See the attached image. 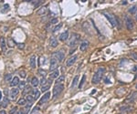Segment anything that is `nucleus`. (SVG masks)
Listing matches in <instances>:
<instances>
[{
  "mask_svg": "<svg viewBox=\"0 0 137 114\" xmlns=\"http://www.w3.org/2000/svg\"><path fill=\"white\" fill-rule=\"evenodd\" d=\"M105 72V68H103V67H101V68H99L98 69H97V71L94 73L93 75V77H92V79H91V82H92V84H99L101 80H102V79H103V73Z\"/></svg>",
  "mask_w": 137,
  "mask_h": 114,
  "instance_id": "obj_1",
  "label": "nucleus"
},
{
  "mask_svg": "<svg viewBox=\"0 0 137 114\" xmlns=\"http://www.w3.org/2000/svg\"><path fill=\"white\" fill-rule=\"evenodd\" d=\"M103 14L105 16V17L109 20V22L111 23L112 27H116L118 26V21H117V18H116V16H114L113 14H111V13H110V12H107V11H103Z\"/></svg>",
  "mask_w": 137,
  "mask_h": 114,
  "instance_id": "obj_2",
  "label": "nucleus"
},
{
  "mask_svg": "<svg viewBox=\"0 0 137 114\" xmlns=\"http://www.w3.org/2000/svg\"><path fill=\"white\" fill-rule=\"evenodd\" d=\"M63 90H64V84H56L53 88V91H52L53 99L57 98L61 93V91H63Z\"/></svg>",
  "mask_w": 137,
  "mask_h": 114,
  "instance_id": "obj_3",
  "label": "nucleus"
},
{
  "mask_svg": "<svg viewBox=\"0 0 137 114\" xmlns=\"http://www.w3.org/2000/svg\"><path fill=\"white\" fill-rule=\"evenodd\" d=\"M80 39V36L79 34H73V35L71 36V38H69V40H68V45L69 47L73 48V47H75V46L77 45Z\"/></svg>",
  "mask_w": 137,
  "mask_h": 114,
  "instance_id": "obj_4",
  "label": "nucleus"
},
{
  "mask_svg": "<svg viewBox=\"0 0 137 114\" xmlns=\"http://www.w3.org/2000/svg\"><path fill=\"white\" fill-rule=\"evenodd\" d=\"M18 95H19V90L17 88H13L9 91V99L11 100H16Z\"/></svg>",
  "mask_w": 137,
  "mask_h": 114,
  "instance_id": "obj_5",
  "label": "nucleus"
},
{
  "mask_svg": "<svg viewBox=\"0 0 137 114\" xmlns=\"http://www.w3.org/2000/svg\"><path fill=\"white\" fill-rule=\"evenodd\" d=\"M49 99H50V92H49V91H47L46 93H44V95H43L42 97H41V99H39L38 105L45 104L46 102H48V101L49 100Z\"/></svg>",
  "mask_w": 137,
  "mask_h": 114,
  "instance_id": "obj_6",
  "label": "nucleus"
},
{
  "mask_svg": "<svg viewBox=\"0 0 137 114\" xmlns=\"http://www.w3.org/2000/svg\"><path fill=\"white\" fill-rule=\"evenodd\" d=\"M58 66H59V61L55 58V57H52L50 58V66H49V68L51 71H54L58 68Z\"/></svg>",
  "mask_w": 137,
  "mask_h": 114,
  "instance_id": "obj_7",
  "label": "nucleus"
},
{
  "mask_svg": "<svg viewBox=\"0 0 137 114\" xmlns=\"http://www.w3.org/2000/svg\"><path fill=\"white\" fill-rule=\"evenodd\" d=\"M53 57H55L59 62L60 61H62L63 59H64V57H65V54L62 52V51H57V52H55L54 54H53Z\"/></svg>",
  "mask_w": 137,
  "mask_h": 114,
  "instance_id": "obj_8",
  "label": "nucleus"
},
{
  "mask_svg": "<svg viewBox=\"0 0 137 114\" xmlns=\"http://www.w3.org/2000/svg\"><path fill=\"white\" fill-rule=\"evenodd\" d=\"M125 25L128 30H132L133 28V22L130 16H125Z\"/></svg>",
  "mask_w": 137,
  "mask_h": 114,
  "instance_id": "obj_9",
  "label": "nucleus"
},
{
  "mask_svg": "<svg viewBox=\"0 0 137 114\" xmlns=\"http://www.w3.org/2000/svg\"><path fill=\"white\" fill-rule=\"evenodd\" d=\"M77 58H78V56H76V55L73 56V57H69L68 60H67V62H66V66L67 67H71V66L77 61Z\"/></svg>",
  "mask_w": 137,
  "mask_h": 114,
  "instance_id": "obj_10",
  "label": "nucleus"
},
{
  "mask_svg": "<svg viewBox=\"0 0 137 114\" xmlns=\"http://www.w3.org/2000/svg\"><path fill=\"white\" fill-rule=\"evenodd\" d=\"M89 45H90L89 41L88 40H83L81 43H80V51H85L86 49H88Z\"/></svg>",
  "mask_w": 137,
  "mask_h": 114,
  "instance_id": "obj_11",
  "label": "nucleus"
},
{
  "mask_svg": "<svg viewBox=\"0 0 137 114\" xmlns=\"http://www.w3.org/2000/svg\"><path fill=\"white\" fill-rule=\"evenodd\" d=\"M36 65H37V59H36V56L35 55H32L30 58H29V66L31 68H36Z\"/></svg>",
  "mask_w": 137,
  "mask_h": 114,
  "instance_id": "obj_12",
  "label": "nucleus"
},
{
  "mask_svg": "<svg viewBox=\"0 0 137 114\" xmlns=\"http://www.w3.org/2000/svg\"><path fill=\"white\" fill-rule=\"evenodd\" d=\"M60 77V70L59 69H56L54 71H51V73L49 74V80H55V79H58Z\"/></svg>",
  "mask_w": 137,
  "mask_h": 114,
  "instance_id": "obj_13",
  "label": "nucleus"
},
{
  "mask_svg": "<svg viewBox=\"0 0 137 114\" xmlns=\"http://www.w3.org/2000/svg\"><path fill=\"white\" fill-rule=\"evenodd\" d=\"M0 48L3 51H5L7 49V41L4 37H0Z\"/></svg>",
  "mask_w": 137,
  "mask_h": 114,
  "instance_id": "obj_14",
  "label": "nucleus"
},
{
  "mask_svg": "<svg viewBox=\"0 0 137 114\" xmlns=\"http://www.w3.org/2000/svg\"><path fill=\"white\" fill-rule=\"evenodd\" d=\"M68 31H64L63 33H61L60 36V40L61 42H64V41L68 40Z\"/></svg>",
  "mask_w": 137,
  "mask_h": 114,
  "instance_id": "obj_15",
  "label": "nucleus"
},
{
  "mask_svg": "<svg viewBox=\"0 0 137 114\" xmlns=\"http://www.w3.org/2000/svg\"><path fill=\"white\" fill-rule=\"evenodd\" d=\"M51 83H52L51 80H49L48 82H47V84L44 85L43 87H41V91H42V92H46V91H48V90H49V88H50V84H51Z\"/></svg>",
  "mask_w": 137,
  "mask_h": 114,
  "instance_id": "obj_16",
  "label": "nucleus"
},
{
  "mask_svg": "<svg viewBox=\"0 0 137 114\" xmlns=\"http://www.w3.org/2000/svg\"><path fill=\"white\" fill-rule=\"evenodd\" d=\"M58 44H59V42H58L56 38H50V39H49V45H50L51 48H57Z\"/></svg>",
  "mask_w": 137,
  "mask_h": 114,
  "instance_id": "obj_17",
  "label": "nucleus"
},
{
  "mask_svg": "<svg viewBox=\"0 0 137 114\" xmlns=\"http://www.w3.org/2000/svg\"><path fill=\"white\" fill-rule=\"evenodd\" d=\"M18 83H19V79H18V77H14V78L12 79V80L10 81V86L13 87V88H15L16 86L18 85Z\"/></svg>",
  "mask_w": 137,
  "mask_h": 114,
  "instance_id": "obj_18",
  "label": "nucleus"
},
{
  "mask_svg": "<svg viewBox=\"0 0 137 114\" xmlns=\"http://www.w3.org/2000/svg\"><path fill=\"white\" fill-rule=\"evenodd\" d=\"M9 105V99L8 98H5L2 99V101L0 102V106L2 107L3 109H6L7 107Z\"/></svg>",
  "mask_w": 137,
  "mask_h": 114,
  "instance_id": "obj_19",
  "label": "nucleus"
},
{
  "mask_svg": "<svg viewBox=\"0 0 137 114\" xmlns=\"http://www.w3.org/2000/svg\"><path fill=\"white\" fill-rule=\"evenodd\" d=\"M48 13V8L47 7H42V8H40L38 11H37V14L38 15H46Z\"/></svg>",
  "mask_w": 137,
  "mask_h": 114,
  "instance_id": "obj_20",
  "label": "nucleus"
},
{
  "mask_svg": "<svg viewBox=\"0 0 137 114\" xmlns=\"http://www.w3.org/2000/svg\"><path fill=\"white\" fill-rule=\"evenodd\" d=\"M31 92H32V94H31V95H32V97L34 98L35 100H36V99H38L39 98V95H40V91L38 90V89H35V90H33L32 91H31Z\"/></svg>",
  "mask_w": 137,
  "mask_h": 114,
  "instance_id": "obj_21",
  "label": "nucleus"
},
{
  "mask_svg": "<svg viewBox=\"0 0 137 114\" xmlns=\"http://www.w3.org/2000/svg\"><path fill=\"white\" fill-rule=\"evenodd\" d=\"M32 87L31 86H29V85H27L26 87H25V89L23 90V95H28L31 91H32Z\"/></svg>",
  "mask_w": 137,
  "mask_h": 114,
  "instance_id": "obj_22",
  "label": "nucleus"
},
{
  "mask_svg": "<svg viewBox=\"0 0 137 114\" xmlns=\"http://www.w3.org/2000/svg\"><path fill=\"white\" fill-rule=\"evenodd\" d=\"M26 100H27V103H28V104H33V102L35 101L34 98L32 97V95L31 94H28V95H27L26 96Z\"/></svg>",
  "mask_w": 137,
  "mask_h": 114,
  "instance_id": "obj_23",
  "label": "nucleus"
},
{
  "mask_svg": "<svg viewBox=\"0 0 137 114\" xmlns=\"http://www.w3.org/2000/svg\"><path fill=\"white\" fill-rule=\"evenodd\" d=\"M31 84H32V86L33 87H38V85H39V80H38V79L37 78V77H33L32 78V80H31Z\"/></svg>",
  "mask_w": 137,
  "mask_h": 114,
  "instance_id": "obj_24",
  "label": "nucleus"
},
{
  "mask_svg": "<svg viewBox=\"0 0 137 114\" xmlns=\"http://www.w3.org/2000/svg\"><path fill=\"white\" fill-rule=\"evenodd\" d=\"M78 82H79V76H75L73 80H72V84H71V88L74 89L76 86L78 85Z\"/></svg>",
  "mask_w": 137,
  "mask_h": 114,
  "instance_id": "obj_25",
  "label": "nucleus"
},
{
  "mask_svg": "<svg viewBox=\"0 0 137 114\" xmlns=\"http://www.w3.org/2000/svg\"><path fill=\"white\" fill-rule=\"evenodd\" d=\"M17 104H18L19 106H26L27 105L26 99H24V98L19 99H18V101H17Z\"/></svg>",
  "mask_w": 137,
  "mask_h": 114,
  "instance_id": "obj_26",
  "label": "nucleus"
},
{
  "mask_svg": "<svg viewBox=\"0 0 137 114\" xmlns=\"http://www.w3.org/2000/svg\"><path fill=\"white\" fill-rule=\"evenodd\" d=\"M129 13L132 15H135V13L137 12V6H133L132 8H129Z\"/></svg>",
  "mask_w": 137,
  "mask_h": 114,
  "instance_id": "obj_27",
  "label": "nucleus"
},
{
  "mask_svg": "<svg viewBox=\"0 0 137 114\" xmlns=\"http://www.w3.org/2000/svg\"><path fill=\"white\" fill-rule=\"evenodd\" d=\"M65 80V77L62 75V76H60L58 79H57V80H56V84H63V82Z\"/></svg>",
  "mask_w": 137,
  "mask_h": 114,
  "instance_id": "obj_28",
  "label": "nucleus"
},
{
  "mask_svg": "<svg viewBox=\"0 0 137 114\" xmlns=\"http://www.w3.org/2000/svg\"><path fill=\"white\" fill-rule=\"evenodd\" d=\"M129 101H134V100H136L137 99V92H133V94H132V96L131 97H129Z\"/></svg>",
  "mask_w": 137,
  "mask_h": 114,
  "instance_id": "obj_29",
  "label": "nucleus"
},
{
  "mask_svg": "<svg viewBox=\"0 0 137 114\" xmlns=\"http://www.w3.org/2000/svg\"><path fill=\"white\" fill-rule=\"evenodd\" d=\"M85 80H86V76H85V75H83V76H82V78H81V80H80V84H79V89H82V87H83V84H84Z\"/></svg>",
  "mask_w": 137,
  "mask_h": 114,
  "instance_id": "obj_30",
  "label": "nucleus"
},
{
  "mask_svg": "<svg viewBox=\"0 0 137 114\" xmlns=\"http://www.w3.org/2000/svg\"><path fill=\"white\" fill-rule=\"evenodd\" d=\"M18 90H24L25 89V87H26V82L25 81H19V83H18Z\"/></svg>",
  "mask_w": 137,
  "mask_h": 114,
  "instance_id": "obj_31",
  "label": "nucleus"
},
{
  "mask_svg": "<svg viewBox=\"0 0 137 114\" xmlns=\"http://www.w3.org/2000/svg\"><path fill=\"white\" fill-rule=\"evenodd\" d=\"M45 61H46V57H43V56H41V57H39V58H38V64H39V66H42L45 64Z\"/></svg>",
  "mask_w": 137,
  "mask_h": 114,
  "instance_id": "obj_32",
  "label": "nucleus"
},
{
  "mask_svg": "<svg viewBox=\"0 0 137 114\" xmlns=\"http://www.w3.org/2000/svg\"><path fill=\"white\" fill-rule=\"evenodd\" d=\"M38 74H39L42 78H45L46 75H47V71L44 70V69H42V68H40V69H38Z\"/></svg>",
  "mask_w": 137,
  "mask_h": 114,
  "instance_id": "obj_33",
  "label": "nucleus"
},
{
  "mask_svg": "<svg viewBox=\"0 0 137 114\" xmlns=\"http://www.w3.org/2000/svg\"><path fill=\"white\" fill-rule=\"evenodd\" d=\"M47 82H48V80H47L46 78H42V79H41V80L39 81V85H41V87H43L44 85H46V84H47Z\"/></svg>",
  "mask_w": 137,
  "mask_h": 114,
  "instance_id": "obj_34",
  "label": "nucleus"
},
{
  "mask_svg": "<svg viewBox=\"0 0 137 114\" xmlns=\"http://www.w3.org/2000/svg\"><path fill=\"white\" fill-rule=\"evenodd\" d=\"M61 27H62V24H59V25H57L54 28H53V32L55 33V32H57V31H59L60 28H61Z\"/></svg>",
  "mask_w": 137,
  "mask_h": 114,
  "instance_id": "obj_35",
  "label": "nucleus"
},
{
  "mask_svg": "<svg viewBox=\"0 0 137 114\" xmlns=\"http://www.w3.org/2000/svg\"><path fill=\"white\" fill-rule=\"evenodd\" d=\"M17 107H14V108H12L11 110H10V111H9V114H15V113H17Z\"/></svg>",
  "mask_w": 137,
  "mask_h": 114,
  "instance_id": "obj_36",
  "label": "nucleus"
},
{
  "mask_svg": "<svg viewBox=\"0 0 137 114\" xmlns=\"http://www.w3.org/2000/svg\"><path fill=\"white\" fill-rule=\"evenodd\" d=\"M31 3H34L35 7H38V6H39L41 3H44V2H43V1H32Z\"/></svg>",
  "mask_w": 137,
  "mask_h": 114,
  "instance_id": "obj_37",
  "label": "nucleus"
},
{
  "mask_svg": "<svg viewBox=\"0 0 137 114\" xmlns=\"http://www.w3.org/2000/svg\"><path fill=\"white\" fill-rule=\"evenodd\" d=\"M12 79H13V78H12V75H11V74H8V75L6 76V80H7V81L12 80Z\"/></svg>",
  "mask_w": 137,
  "mask_h": 114,
  "instance_id": "obj_38",
  "label": "nucleus"
},
{
  "mask_svg": "<svg viewBox=\"0 0 137 114\" xmlns=\"http://www.w3.org/2000/svg\"><path fill=\"white\" fill-rule=\"evenodd\" d=\"M19 75H20V77H21L22 79H25V78H26V72H25L24 70H21V71L19 72Z\"/></svg>",
  "mask_w": 137,
  "mask_h": 114,
  "instance_id": "obj_39",
  "label": "nucleus"
},
{
  "mask_svg": "<svg viewBox=\"0 0 137 114\" xmlns=\"http://www.w3.org/2000/svg\"><path fill=\"white\" fill-rule=\"evenodd\" d=\"M17 48H18V49H24V47H25V44H23V43H22V44H21V43H17Z\"/></svg>",
  "mask_w": 137,
  "mask_h": 114,
  "instance_id": "obj_40",
  "label": "nucleus"
},
{
  "mask_svg": "<svg viewBox=\"0 0 137 114\" xmlns=\"http://www.w3.org/2000/svg\"><path fill=\"white\" fill-rule=\"evenodd\" d=\"M131 56H132V57H133L134 60H137V53H132Z\"/></svg>",
  "mask_w": 137,
  "mask_h": 114,
  "instance_id": "obj_41",
  "label": "nucleus"
},
{
  "mask_svg": "<svg viewBox=\"0 0 137 114\" xmlns=\"http://www.w3.org/2000/svg\"><path fill=\"white\" fill-rule=\"evenodd\" d=\"M58 18H53V19H51V21H50V23L51 24H56V23H58Z\"/></svg>",
  "mask_w": 137,
  "mask_h": 114,
  "instance_id": "obj_42",
  "label": "nucleus"
},
{
  "mask_svg": "<svg viewBox=\"0 0 137 114\" xmlns=\"http://www.w3.org/2000/svg\"><path fill=\"white\" fill-rule=\"evenodd\" d=\"M8 8H9V5L8 4H6L5 7H4V8L2 9V11H3V12H6V9H8Z\"/></svg>",
  "mask_w": 137,
  "mask_h": 114,
  "instance_id": "obj_43",
  "label": "nucleus"
},
{
  "mask_svg": "<svg viewBox=\"0 0 137 114\" xmlns=\"http://www.w3.org/2000/svg\"><path fill=\"white\" fill-rule=\"evenodd\" d=\"M16 114H25V113H24V111H23V110H22V109H21L20 110H17Z\"/></svg>",
  "mask_w": 137,
  "mask_h": 114,
  "instance_id": "obj_44",
  "label": "nucleus"
},
{
  "mask_svg": "<svg viewBox=\"0 0 137 114\" xmlns=\"http://www.w3.org/2000/svg\"><path fill=\"white\" fill-rule=\"evenodd\" d=\"M0 114H7V111L5 110H0Z\"/></svg>",
  "mask_w": 137,
  "mask_h": 114,
  "instance_id": "obj_45",
  "label": "nucleus"
},
{
  "mask_svg": "<svg viewBox=\"0 0 137 114\" xmlns=\"http://www.w3.org/2000/svg\"><path fill=\"white\" fill-rule=\"evenodd\" d=\"M133 72H137V65L134 66V68H133Z\"/></svg>",
  "mask_w": 137,
  "mask_h": 114,
  "instance_id": "obj_46",
  "label": "nucleus"
},
{
  "mask_svg": "<svg viewBox=\"0 0 137 114\" xmlns=\"http://www.w3.org/2000/svg\"><path fill=\"white\" fill-rule=\"evenodd\" d=\"M122 5H127V1H122Z\"/></svg>",
  "mask_w": 137,
  "mask_h": 114,
  "instance_id": "obj_47",
  "label": "nucleus"
},
{
  "mask_svg": "<svg viewBox=\"0 0 137 114\" xmlns=\"http://www.w3.org/2000/svg\"><path fill=\"white\" fill-rule=\"evenodd\" d=\"M134 18H135V20L137 21V12L135 13V15H134Z\"/></svg>",
  "mask_w": 137,
  "mask_h": 114,
  "instance_id": "obj_48",
  "label": "nucleus"
},
{
  "mask_svg": "<svg viewBox=\"0 0 137 114\" xmlns=\"http://www.w3.org/2000/svg\"><path fill=\"white\" fill-rule=\"evenodd\" d=\"M0 100H2V92L0 91Z\"/></svg>",
  "mask_w": 137,
  "mask_h": 114,
  "instance_id": "obj_49",
  "label": "nucleus"
},
{
  "mask_svg": "<svg viewBox=\"0 0 137 114\" xmlns=\"http://www.w3.org/2000/svg\"><path fill=\"white\" fill-rule=\"evenodd\" d=\"M136 89H137V84H136Z\"/></svg>",
  "mask_w": 137,
  "mask_h": 114,
  "instance_id": "obj_50",
  "label": "nucleus"
},
{
  "mask_svg": "<svg viewBox=\"0 0 137 114\" xmlns=\"http://www.w3.org/2000/svg\"><path fill=\"white\" fill-rule=\"evenodd\" d=\"M120 114H121V113H120Z\"/></svg>",
  "mask_w": 137,
  "mask_h": 114,
  "instance_id": "obj_51",
  "label": "nucleus"
}]
</instances>
